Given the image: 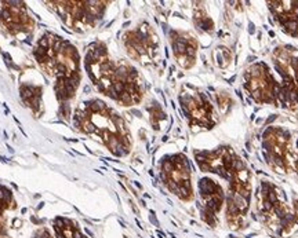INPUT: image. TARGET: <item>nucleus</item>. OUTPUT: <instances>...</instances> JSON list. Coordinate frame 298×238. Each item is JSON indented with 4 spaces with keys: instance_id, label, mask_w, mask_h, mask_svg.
Returning <instances> with one entry per match:
<instances>
[{
    "instance_id": "obj_1",
    "label": "nucleus",
    "mask_w": 298,
    "mask_h": 238,
    "mask_svg": "<svg viewBox=\"0 0 298 238\" xmlns=\"http://www.w3.org/2000/svg\"><path fill=\"white\" fill-rule=\"evenodd\" d=\"M84 65L90 79L104 95L123 106L135 105L142 99V81L137 70L128 63L115 62L104 44L94 43L87 48Z\"/></svg>"
},
{
    "instance_id": "obj_2",
    "label": "nucleus",
    "mask_w": 298,
    "mask_h": 238,
    "mask_svg": "<svg viewBox=\"0 0 298 238\" xmlns=\"http://www.w3.org/2000/svg\"><path fill=\"white\" fill-rule=\"evenodd\" d=\"M35 58L42 72L54 80L60 103L66 105L75 96L80 83V58L76 47L57 34L47 33L39 40Z\"/></svg>"
},
{
    "instance_id": "obj_3",
    "label": "nucleus",
    "mask_w": 298,
    "mask_h": 238,
    "mask_svg": "<svg viewBox=\"0 0 298 238\" xmlns=\"http://www.w3.org/2000/svg\"><path fill=\"white\" fill-rule=\"evenodd\" d=\"M73 124L83 134L101 140L116 156H126L130 151L131 140L124 121L101 101L81 103L75 111Z\"/></svg>"
},
{
    "instance_id": "obj_4",
    "label": "nucleus",
    "mask_w": 298,
    "mask_h": 238,
    "mask_svg": "<svg viewBox=\"0 0 298 238\" xmlns=\"http://www.w3.org/2000/svg\"><path fill=\"white\" fill-rule=\"evenodd\" d=\"M51 7L55 10L66 26L73 30L84 32L91 29L95 22L102 17L105 1H51Z\"/></svg>"
},
{
    "instance_id": "obj_5",
    "label": "nucleus",
    "mask_w": 298,
    "mask_h": 238,
    "mask_svg": "<svg viewBox=\"0 0 298 238\" xmlns=\"http://www.w3.org/2000/svg\"><path fill=\"white\" fill-rule=\"evenodd\" d=\"M162 178L168 190L184 201L193 198L191 184V168L181 154L167 157L162 164Z\"/></svg>"
},
{
    "instance_id": "obj_6",
    "label": "nucleus",
    "mask_w": 298,
    "mask_h": 238,
    "mask_svg": "<svg viewBox=\"0 0 298 238\" xmlns=\"http://www.w3.org/2000/svg\"><path fill=\"white\" fill-rule=\"evenodd\" d=\"M124 46L132 59L145 62L153 61L158 54V36L146 24L127 32L124 36Z\"/></svg>"
},
{
    "instance_id": "obj_7",
    "label": "nucleus",
    "mask_w": 298,
    "mask_h": 238,
    "mask_svg": "<svg viewBox=\"0 0 298 238\" xmlns=\"http://www.w3.org/2000/svg\"><path fill=\"white\" fill-rule=\"evenodd\" d=\"M196 162L202 171L214 172L225 179H230L242 161L228 147H221L215 151H200L195 154Z\"/></svg>"
},
{
    "instance_id": "obj_8",
    "label": "nucleus",
    "mask_w": 298,
    "mask_h": 238,
    "mask_svg": "<svg viewBox=\"0 0 298 238\" xmlns=\"http://www.w3.org/2000/svg\"><path fill=\"white\" fill-rule=\"evenodd\" d=\"M246 87L258 102H275L279 92L277 84L262 63H257L247 70Z\"/></svg>"
},
{
    "instance_id": "obj_9",
    "label": "nucleus",
    "mask_w": 298,
    "mask_h": 238,
    "mask_svg": "<svg viewBox=\"0 0 298 238\" xmlns=\"http://www.w3.org/2000/svg\"><path fill=\"white\" fill-rule=\"evenodd\" d=\"M184 111L193 125L210 128L214 124L213 121V107L210 102L200 92H188L181 95Z\"/></svg>"
},
{
    "instance_id": "obj_10",
    "label": "nucleus",
    "mask_w": 298,
    "mask_h": 238,
    "mask_svg": "<svg viewBox=\"0 0 298 238\" xmlns=\"http://www.w3.org/2000/svg\"><path fill=\"white\" fill-rule=\"evenodd\" d=\"M199 191L202 197V215L209 224H214V219L221 211L224 202V193L219 184L211 179H202L199 183Z\"/></svg>"
},
{
    "instance_id": "obj_11",
    "label": "nucleus",
    "mask_w": 298,
    "mask_h": 238,
    "mask_svg": "<svg viewBox=\"0 0 298 238\" xmlns=\"http://www.w3.org/2000/svg\"><path fill=\"white\" fill-rule=\"evenodd\" d=\"M6 4L7 6L0 11V19L11 33H28L33 29V19L28 14L24 3L9 1Z\"/></svg>"
},
{
    "instance_id": "obj_12",
    "label": "nucleus",
    "mask_w": 298,
    "mask_h": 238,
    "mask_svg": "<svg viewBox=\"0 0 298 238\" xmlns=\"http://www.w3.org/2000/svg\"><path fill=\"white\" fill-rule=\"evenodd\" d=\"M171 46L177 62L185 69L192 68L195 63L196 51H197V43L195 39L184 32H173Z\"/></svg>"
},
{
    "instance_id": "obj_13",
    "label": "nucleus",
    "mask_w": 298,
    "mask_h": 238,
    "mask_svg": "<svg viewBox=\"0 0 298 238\" xmlns=\"http://www.w3.org/2000/svg\"><path fill=\"white\" fill-rule=\"evenodd\" d=\"M19 92H21V98L24 101V103L37 114L40 109H42V94H43L42 87L24 84L19 89Z\"/></svg>"
},
{
    "instance_id": "obj_14",
    "label": "nucleus",
    "mask_w": 298,
    "mask_h": 238,
    "mask_svg": "<svg viewBox=\"0 0 298 238\" xmlns=\"http://www.w3.org/2000/svg\"><path fill=\"white\" fill-rule=\"evenodd\" d=\"M54 230L57 238H86L72 220L64 217H58L54 220Z\"/></svg>"
},
{
    "instance_id": "obj_15",
    "label": "nucleus",
    "mask_w": 298,
    "mask_h": 238,
    "mask_svg": "<svg viewBox=\"0 0 298 238\" xmlns=\"http://www.w3.org/2000/svg\"><path fill=\"white\" fill-rule=\"evenodd\" d=\"M35 238H53V237H51V234H50L48 230L42 229V230H39L37 233L35 234Z\"/></svg>"
}]
</instances>
